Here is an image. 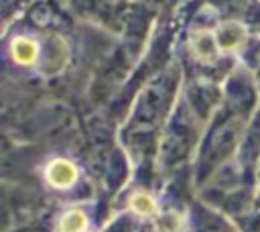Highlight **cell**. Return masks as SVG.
<instances>
[{
  "instance_id": "3957f363",
  "label": "cell",
  "mask_w": 260,
  "mask_h": 232,
  "mask_svg": "<svg viewBox=\"0 0 260 232\" xmlns=\"http://www.w3.org/2000/svg\"><path fill=\"white\" fill-rule=\"evenodd\" d=\"M85 226V216L81 212H69L61 222V232H81Z\"/></svg>"
},
{
  "instance_id": "6da1fadb",
  "label": "cell",
  "mask_w": 260,
  "mask_h": 232,
  "mask_svg": "<svg viewBox=\"0 0 260 232\" xmlns=\"http://www.w3.org/2000/svg\"><path fill=\"white\" fill-rule=\"evenodd\" d=\"M47 177L57 187H67L75 181V167L67 161H55L47 169Z\"/></svg>"
},
{
  "instance_id": "277c9868",
  "label": "cell",
  "mask_w": 260,
  "mask_h": 232,
  "mask_svg": "<svg viewBox=\"0 0 260 232\" xmlns=\"http://www.w3.org/2000/svg\"><path fill=\"white\" fill-rule=\"evenodd\" d=\"M132 208H134L138 214H150V212L154 210V204H152V199L146 197V195H136V197L132 199Z\"/></svg>"
},
{
  "instance_id": "7a4b0ae2",
  "label": "cell",
  "mask_w": 260,
  "mask_h": 232,
  "mask_svg": "<svg viewBox=\"0 0 260 232\" xmlns=\"http://www.w3.org/2000/svg\"><path fill=\"white\" fill-rule=\"evenodd\" d=\"M14 57L20 61V63H30L32 59H35V55H37V47H35V43H30V41H26V39H18L16 43H14Z\"/></svg>"
}]
</instances>
